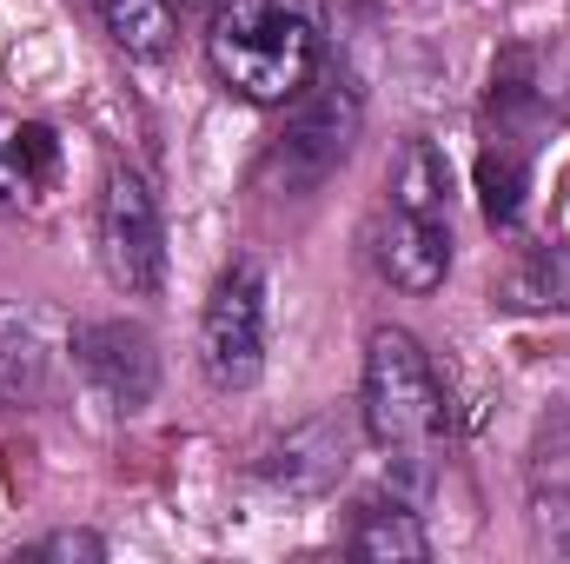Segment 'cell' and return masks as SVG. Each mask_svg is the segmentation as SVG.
<instances>
[{"label": "cell", "instance_id": "cell-1", "mask_svg": "<svg viewBox=\"0 0 570 564\" xmlns=\"http://www.w3.org/2000/svg\"><path fill=\"white\" fill-rule=\"evenodd\" d=\"M358 425L379 451L399 458L412 485H425L444 438H451V399L438 386L431 352L405 325H379L365 339V379H358Z\"/></svg>", "mask_w": 570, "mask_h": 564}, {"label": "cell", "instance_id": "cell-2", "mask_svg": "<svg viewBox=\"0 0 570 564\" xmlns=\"http://www.w3.org/2000/svg\"><path fill=\"white\" fill-rule=\"evenodd\" d=\"M206 60L239 100L292 107L318 74V27L298 0H219L206 27Z\"/></svg>", "mask_w": 570, "mask_h": 564}, {"label": "cell", "instance_id": "cell-3", "mask_svg": "<svg viewBox=\"0 0 570 564\" xmlns=\"http://www.w3.org/2000/svg\"><path fill=\"white\" fill-rule=\"evenodd\" d=\"M199 359L219 392H246L266 372V266L233 260L199 319Z\"/></svg>", "mask_w": 570, "mask_h": 564}, {"label": "cell", "instance_id": "cell-4", "mask_svg": "<svg viewBox=\"0 0 570 564\" xmlns=\"http://www.w3.org/2000/svg\"><path fill=\"white\" fill-rule=\"evenodd\" d=\"M100 260L120 292H159L166 273V233H159V200L146 193V179L134 166H114L107 173V193H100Z\"/></svg>", "mask_w": 570, "mask_h": 564}, {"label": "cell", "instance_id": "cell-5", "mask_svg": "<svg viewBox=\"0 0 570 564\" xmlns=\"http://www.w3.org/2000/svg\"><path fill=\"white\" fill-rule=\"evenodd\" d=\"M73 352V325L47 305H0V406H47L60 392V366Z\"/></svg>", "mask_w": 570, "mask_h": 564}, {"label": "cell", "instance_id": "cell-6", "mask_svg": "<svg viewBox=\"0 0 570 564\" xmlns=\"http://www.w3.org/2000/svg\"><path fill=\"white\" fill-rule=\"evenodd\" d=\"M73 366L120 406V412H140L159 386V352H153V332L134 319H94V325H73Z\"/></svg>", "mask_w": 570, "mask_h": 564}, {"label": "cell", "instance_id": "cell-7", "mask_svg": "<svg viewBox=\"0 0 570 564\" xmlns=\"http://www.w3.org/2000/svg\"><path fill=\"white\" fill-rule=\"evenodd\" d=\"M358 431H365V425L338 419V412H318V419L292 425L279 445L259 458V478H266L273 492H292V498H318V492H332V485L345 478Z\"/></svg>", "mask_w": 570, "mask_h": 564}, {"label": "cell", "instance_id": "cell-8", "mask_svg": "<svg viewBox=\"0 0 570 564\" xmlns=\"http://www.w3.org/2000/svg\"><path fill=\"white\" fill-rule=\"evenodd\" d=\"M298 100H305V94H298ZM352 140H358V94H352L345 80H332V87H318V94L298 107V120H292L285 146L273 153V166H285L292 186H318L332 166H345Z\"/></svg>", "mask_w": 570, "mask_h": 564}, {"label": "cell", "instance_id": "cell-9", "mask_svg": "<svg viewBox=\"0 0 570 564\" xmlns=\"http://www.w3.org/2000/svg\"><path fill=\"white\" fill-rule=\"evenodd\" d=\"M372 266L379 280L399 292H438L451 273V220H425V213H399L385 206L379 233H372Z\"/></svg>", "mask_w": 570, "mask_h": 564}, {"label": "cell", "instance_id": "cell-10", "mask_svg": "<svg viewBox=\"0 0 570 564\" xmlns=\"http://www.w3.org/2000/svg\"><path fill=\"white\" fill-rule=\"evenodd\" d=\"M60 186V134L47 120H0V206H47V193Z\"/></svg>", "mask_w": 570, "mask_h": 564}, {"label": "cell", "instance_id": "cell-11", "mask_svg": "<svg viewBox=\"0 0 570 564\" xmlns=\"http://www.w3.org/2000/svg\"><path fill=\"white\" fill-rule=\"evenodd\" d=\"M352 558L365 564H425L431 558V532L419 525L412 505H365L352 525Z\"/></svg>", "mask_w": 570, "mask_h": 564}, {"label": "cell", "instance_id": "cell-12", "mask_svg": "<svg viewBox=\"0 0 570 564\" xmlns=\"http://www.w3.org/2000/svg\"><path fill=\"white\" fill-rule=\"evenodd\" d=\"M385 206L399 213H425V220H444V200H451V173H444V153L431 140H405L392 173H385Z\"/></svg>", "mask_w": 570, "mask_h": 564}, {"label": "cell", "instance_id": "cell-13", "mask_svg": "<svg viewBox=\"0 0 570 564\" xmlns=\"http://www.w3.org/2000/svg\"><path fill=\"white\" fill-rule=\"evenodd\" d=\"M94 7H100L107 33H114L134 60H159V54L173 47V33H179L173 0H94Z\"/></svg>", "mask_w": 570, "mask_h": 564}, {"label": "cell", "instance_id": "cell-14", "mask_svg": "<svg viewBox=\"0 0 570 564\" xmlns=\"http://www.w3.org/2000/svg\"><path fill=\"white\" fill-rule=\"evenodd\" d=\"M478 186H484V220L491 226H518V213H524V140L484 146Z\"/></svg>", "mask_w": 570, "mask_h": 564}, {"label": "cell", "instance_id": "cell-15", "mask_svg": "<svg viewBox=\"0 0 570 564\" xmlns=\"http://www.w3.org/2000/svg\"><path fill=\"white\" fill-rule=\"evenodd\" d=\"M511 299H518V305H570V240L531 253V260L518 266V280H511Z\"/></svg>", "mask_w": 570, "mask_h": 564}, {"label": "cell", "instance_id": "cell-16", "mask_svg": "<svg viewBox=\"0 0 570 564\" xmlns=\"http://www.w3.org/2000/svg\"><path fill=\"white\" fill-rule=\"evenodd\" d=\"M531 525H538V545L551 558H570V492H538L531 498Z\"/></svg>", "mask_w": 570, "mask_h": 564}, {"label": "cell", "instance_id": "cell-17", "mask_svg": "<svg viewBox=\"0 0 570 564\" xmlns=\"http://www.w3.org/2000/svg\"><path fill=\"white\" fill-rule=\"evenodd\" d=\"M27 558H107V538H94V532H53Z\"/></svg>", "mask_w": 570, "mask_h": 564}, {"label": "cell", "instance_id": "cell-18", "mask_svg": "<svg viewBox=\"0 0 570 564\" xmlns=\"http://www.w3.org/2000/svg\"><path fill=\"white\" fill-rule=\"evenodd\" d=\"M173 7H199V0H173Z\"/></svg>", "mask_w": 570, "mask_h": 564}]
</instances>
